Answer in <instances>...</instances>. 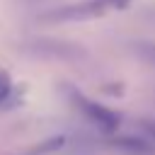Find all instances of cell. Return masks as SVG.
I'll return each instance as SVG.
<instances>
[{
  "label": "cell",
  "mask_w": 155,
  "mask_h": 155,
  "mask_svg": "<svg viewBox=\"0 0 155 155\" xmlns=\"http://www.w3.org/2000/svg\"><path fill=\"white\" fill-rule=\"evenodd\" d=\"M65 92H68V99L75 104V109H80V114L90 121V124H94L99 131H104V133H116V128H119V124H121V114H116L114 109H109V107H104V104H99V102H94V99H90V97H85L80 90H75V87H65Z\"/></svg>",
  "instance_id": "6da1fadb"
},
{
  "label": "cell",
  "mask_w": 155,
  "mask_h": 155,
  "mask_svg": "<svg viewBox=\"0 0 155 155\" xmlns=\"http://www.w3.org/2000/svg\"><path fill=\"white\" fill-rule=\"evenodd\" d=\"M24 51L36 56V58H48V61H82L87 58V51L73 41L53 39V36H34L24 44Z\"/></svg>",
  "instance_id": "7a4b0ae2"
},
{
  "label": "cell",
  "mask_w": 155,
  "mask_h": 155,
  "mask_svg": "<svg viewBox=\"0 0 155 155\" xmlns=\"http://www.w3.org/2000/svg\"><path fill=\"white\" fill-rule=\"evenodd\" d=\"M107 12V5L102 0H82V2H70L61 5L53 10H46L39 15V22L44 24H68V22H90L97 19Z\"/></svg>",
  "instance_id": "3957f363"
},
{
  "label": "cell",
  "mask_w": 155,
  "mask_h": 155,
  "mask_svg": "<svg viewBox=\"0 0 155 155\" xmlns=\"http://www.w3.org/2000/svg\"><path fill=\"white\" fill-rule=\"evenodd\" d=\"M111 148L126 153V155H155V140L145 138L143 133H111L109 138Z\"/></svg>",
  "instance_id": "277c9868"
},
{
  "label": "cell",
  "mask_w": 155,
  "mask_h": 155,
  "mask_svg": "<svg viewBox=\"0 0 155 155\" xmlns=\"http://www.w3.org/2000/svg\"><path fill=\"white\" fill-rule=\"evenodd\" d=\"M131 51L138 61H143L145 65L155 68V41H148V39H140V41H133L131 44Z\"/></svg>",
  "instance_id": "5b68a950"
},
{
  "label": "cell",
  "mask_w": 155,
  "mask_h": 155,
  "mask_svg": "<svg viewBox=\"0 0 155 155\" xmlns=\"http://www.w3.org/2000/svg\"><path fill=\"white\" fill-rule=\"evenodd\" d=\"M10 97H12V78L5 68H0V107L7 104Z\"/></svg>",
  "instance_id": "8992f818"
},
{
  "label": "cell",
  "mask_w": 155,
  "mask_h": 155,
  "mask_svg": "<svg viewBox=\"0 0 155 155\" xmlns=\"http://www.w3.org/2000/svg\"><path fill=\"white\" fill-rule=\"evenodd\" d=\"M65 143V138L63 136H53L51 140H44L41 145H36L34 150H31V155H44V153H53V150H58L61 145Z\"/></svg>",
  "instance_id": "52a82bcc"
},
{
  "label": "cell",
  "mask_w": 155,
  "mask_h": 155,
  "mask_svg": "<svg viewBox=\"0 0 155 155\" xmlns=\"http://www.w3.org/2000/svg\"><path fill=\"white\" fill-rule=\"evenodd\" d=\"M133 128H136L138 133H143L145 138L155 140V119H150V116H143V119H138V121L133 124Z\"/></svg>",
  "instance_id": "ba28073f"
},
{
  "label": "cell",
  "mask_w": 155,
  "mask_h": 155,
  "mask_svg": "<svg viewBox=\"0 0 155 155\" xmlns=\"http://www.w3.org/2000/svg\"><path fill=\"white\" fill-rule=\"evenodd\" d=\"M104 5H111V7H116V10H126L128 5H131V0H102Z\"/></svg>",
  "instance_id": "9c48e42d"
}]
</instances>
